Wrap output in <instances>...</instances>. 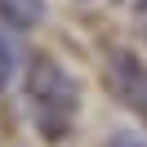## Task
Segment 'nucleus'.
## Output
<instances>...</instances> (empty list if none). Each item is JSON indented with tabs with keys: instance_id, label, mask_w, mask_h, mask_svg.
I'll list each match as a JSON object with an SVG mask.
<instances>
[{
	"instance_id": "f03ea898",
	"label": "nucleus",
	"mask_w": 147,
	"mask_h": 147,
	"mask_svg": "<svg viewBox=\"0 0 147 147\" xmlns=\"http://www.w3.org/2000/svg\"><path fill=\"white\" fill-rule=\"evenodd\" d=\"M0 18L13 27H36L45 18V5L40 0H0Z\"/></svg>"
},
{
	"instance_id": "f257e3e1",
	"label": "nucleus",
	"mask_w": 147,
	"mask_h": 147,
	"mask_svg": "<svg viewBox=\"0 0 147 147\" xmlns=\"http://www.w3.org/2000/svg\"><path fill=\"white\" fill-rule=\"evenodd\" d=\"M27 102H31V116H36L40 138L58 143V138L71 134V120L80 111V85H76V76L58 58L40 54L27 67Z\"/></svg>"
},
{
	"instance_id": "7ed1b4c3",
	"label": "nucleus",
	"mask_w": 147,
	"mask_h": 147,
	"mask_svg": "<svg viewBox=\"0 0 147 147\" xmlns=\"http://www.w3.org/2000/svg\"><path fill=\"white\" fill-rule=\"evenodd\" d=\"M13 71H18V54H13V45L5 36H0V89L13 80Z\"/></svg>"
},
{
	"instance_id": "20e7f679",
	"label": "nucleus",
	"mask_w": 147,
	"mask_h": 147,
	"mask_svg": "<svg viewBox=\"0 0 147 147\" xmlns=\"http://www.w3.org/2000/svg\"><path fill=\"white\" fill-rule=\"evenodd\" d=\"M102 147H147V138H138V134H111Z\"/></svg>"
},
{
	"instance_id": "39448f33",
	"label": "nucleus",
	"mask_w": 147,
	"mask_h": 147,
	"mask_svg": "<svg viewBox=\"0 0 147 147\" xmlns=\"http://www.w3.org/2000/svg\"><path fill=\"white\" fill-rule=\"evenodd\" d=\"M138 9H147V0H138Z\"/></svg>"
}]
</instances>
